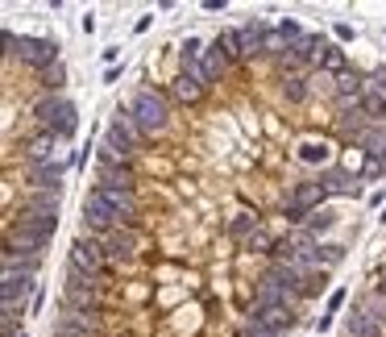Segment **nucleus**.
Instances as JSON below:
<instances>
[{
    "instance_id": "obj_14",
    "label": "nucleus",
    "mask_w": 386,
    "mask_h": 337,
    "mask_svg": "<svg viewBox=\"0 0 386 337\" xmlns=\"http://www.w3.org/2000/svg\"><path fill=\"white\" fill-rule=\"evenodd\" d=\"M361 104H366L370 117H382L386 121V88H382V80H366V84H361Z\"/></svg>"
},
{
    "instance_id": "obj_28",
    "label": "nucleus",
    "mask_w": 386,
    "mask_h": 337,
    "mask_svg": "<svg viewBox=\"0 0 386 337\" xmlns=\"http://www.w3.org/2000/svg\"><path fill=\"white\" fill-rule=\"evenodd\" d=\"M345 304V291H333L328 295V308H324V317H337V308Z\"/></svg>"
},
{
    "instance_id": "obj_13",
    "label": "nucleus",
    "mask_w": 386,
    "mask_h": 337,
    "mask_svg": "<svg viewBox=\"0 0 386 337\" xmlns=\"http://www.w3.org/2000/svg\"><path fill=\"white\" fill-rule=\"evenodd\" d=\"M316 184L324 188V196H353L357 192V179H349L345 171H320Z\"/></svg>"
},
{
    "instance_id": "obj_33",
    "label": "nucleus",
    "mask_w": 386,
    "mask_h": 337,
    "mask_svg": "<svg viewBox=\"0 0 386 337\" xmlns=\"http://www.w3.org/2000/svg\"><path fill=\"white\" fill-rule=\"evenodd\" d=\"M382 225H386V208H382Z\"/></svg>"
},
{
    "instance_id": "obj_23",
    "label": "nucleus",
    "mask_w": 386,
    "mask_h": 337,
    "mask_svg": "<svg viewBox=\"0 0 386 337\" xmlns=\"http://www.w3.org/2000/svg\"><path fill=\"white\" fill-rule=\"evenodd\" d=\"M278 34H283V38H287V42H291V46H295V42H303V38H307V34H303V30H300V21H291V17H283V21H278Z\"/></svg>"
},
{
    "instance_id": "obj_21",
    "label": "nucleus",
    "mask_w": 386,
    "mask_h": 337,
    "mask_svg": "<svg viewBox=\"0 0 386 337\" xmlns=\"http://www.w3.org/2000/svg\"><path fill=\"white\" fill-rule=\"evenodd\" d=\"M229 234H233V238H254V234H262V229H257V217H250V212H241V217H237V221H229Z\"/></svg>"
},
{
    "instance_id": "obj_11",
    "label": "nucleus",
    "mask_w": 386,
    "mask_h": 337,
    "mask_svg": "<svg viewBox=\"0 0 386 337\" xmlns=\"http://www.w3.org/2000/svg\"><path fill=\"white\" fill-rule=\"evenodd\" d=\"M17 225L30 229V234L46 246V241L54 238V229H58V212H30V208H21V221H17Z\"/></svg>"
},
{
    "instance_id": "obj_7",
    "label": "nucleus",
    "mask_w": 386,
    "mask_h": 337,
    "mask_svg": "<svg viewBox=\"0 0 386 337\" xmlns=\"http://www.w3.org/2000/svg\"><path fill=\"white\" fill-rule=\"evenodd\" d=\"M96 158H100V188H125V192H133V167L125 158H117L108 146Z\"/></svg>"
},
{
    "instance_id": "obj_31",
    "label": "nucleus",
    "mask_w": 386,
    "mask_h": 337,
    "mask_svg": "<svg viewBox=\"0 0 386 337\" xmlns=\"http://www.w3.org/2000/svg\"><path fill=\"white\" fill-rule=\"evenodd\" d=\"M337 38H341V42H349V38H353V25H345V21H341V25H337Z\"/></svg>"
},
{
    "instance_id": "obj_1",
    "label": "nucleus",
    "mask_w": 386,
    "mask_h": 337,
    "mask_svg": "<svg viewBox=\"0 0 386 337\" xmlns=\"http://www.w3.org/2000/svg\"><path fill=\"white\" fill-rule=\"evenodd\" d=\"M84 204H87V208H100L117 229H121V225L133 229V225H137V212H141V208H137V200H133V192H125V188H100V184L87 192Z\"/></svg>"
},
{
    "instance_id": "obj_8",
    "label": "nucleus",
    "mask_w": 386,
    "mask_h": 337,
    "mask_svg": "<svg viewBox=\"0 0 386 337\" xmlns=\"http://www.w3.org/2000/svg\"><path fill=\"white\" fill-rule=\"evenodd\" d=\"M320 204H324V188H320L316 179L295 184V192L287 196V212H291L295 221H307L311 212H320Z\"/></svg>"
},
{
    "instance_id": "obj_2",
    "label": "nucleus",
    "mask_w": 386,
    "mask_h": 337,
    "mask_svg": "<svg viewBox=\"0 0 386 337\" xmlns=\"http://www.w3.org/2000/svg\"><path fill=\"white\" fill-rule=\"evenodd\" d=\"M34 113H38L42 134H54L58 142L75 138V129H79V113H75V104H71V100H63V96H46Z\"/></svg>"
},
{
    "instance_id": "obj_3",
    "label": "nucleus",
    "mask_w": 386,
    "mask_h": 337,
    "mask_svg": "<svg viewBox=\"0 0 386 337\" xmlns=\"http://www.w3.org/2000/svg\"><path fill=\"white\" fill-rule=\"evenodd\" d=\"M129 113H133V121L146 129V138L162 134L167 121H171V104H167L162 92H154V88H146V92H137V96L129 100Z\"/></svg>"
},
{
    "instance_id": "obj_24",
    "label": "nucleus",
    "mask_w": 386,
    "mask_h": 337,
    "mask_svg": "<svg viewBox=\"0 0 386 337\" xmlns=\"http://www.w3.org/2000/svg\"><path fill=\"white\" fill-rule=\"evenodd\" d=\"M333 225H337L333 212H311V217H307V229H311V234H324V229H333Z\"/></svg>"
},
{
    "instance_id": "obj_32",
    "label": "nucleus",
    "mask_w": 386,
    "mask_h": 337,
    "mask_svg": "<svg viewBox=\"0 0 386 337\" xmlns=\"http://www.w3.org/2000/svg\"><path fill=\"white\" fill-rule=\"evenodd\" d=\"M4 337H25V333H17V329H4Z\"/></svg>"
},
{
    "instance_id": "obj_22",
    "label": "nucleus",
    "mask_w": 386,
    "mask_h": 337,
    "mask_svg": "<svg viewBox=\"0 0 386 337\" xmlns=\"http://www.w3.org/2000/svg\"><path fill=\"white\" fill-rule=\"evenodd\" d=\"M337 92H341L345 100L353 96V100H361V80H357V75H349V71H345L341 80H337Z\"/></svg>"
},
{
    "instance_id": "obj_30",
    "label": "nucleus",
    "mask_w": 386,
    "mask_h": 337,
    "mask_svg": "<svg viewBox=\"0 0 386 337\" xmlns=\"http://www.w3.org/2000/svg\"><path fill=\"white\" fill-rule=\"evenodd\" d=\"M46 80H50V84L58 88V84H63V67H50V71H46Z\"/></svg>"
},
{
    "instance_id": "obj_27",
    "label": "nucleus",
    "mask_w": 386,
    "mask_h": 337,
    "mask_svg": "<svg viewBox=\"0 0 386 337\" xmlns=\"http://www.w3.org/2000/svg\"><path fill=\"white\" fill-rule=\"evenodd\" d=\"M25 312V304H4V329H17V317Z\"/></svg>"
},
{
    "instance_id": "obj_18",
    "label": "nucleus",
    "mask_w": 386,
    "mask_h": 337,
    "mask_svg": "<svg viewBox=\"0 0 386 337\" xmlns=\"http://www.w3.org/2000/svg\"><path fill=\"white\" fill-rule=\"evenodd\" d=\"M171 92H174V100H183V104H195V100L204 96V84L191 80V75H179V80L171 84Z\"/></svg>"
},
{
    "instance_id": "obj_34",
    "label": "nucleus",
    "mask_w": 386,
    "mask_h": 337,
    "mask_svg": "<svg viewBox=\"0 0 386 337\" xmlns=\"http://www.w3.org/2000/svg\"><path fill=\"white\" fill-rule=\"evenodd\" d=\"M382 88H386V80H382Z\"/></svg>"
},
{
    "instance_id": "obj_17",
    "label": "nucleus",
    "mask_w": 386,
    "mask_h": 337,
    "mask_svg": "<svg viewBox=\"0 0 386 337\" xmlns=\"http://www.w3.org/2000/svg\"><path fill=\"white\" fill-rule=\"evenodd\" d=\"M200 67H204V80H208V84H216V80L224 75V67H229V58H224V50H220V46H216V42H212V50H208V54L200 58Z\"/></svg>"
},
{
    "instance_id": "obj_25",
    "label": "nucleus",
    "mask_w": 386,
    "mask_h": 337,
    "mask_svg": "<svg viewBox=\"0 0 386 337\" xmlns=\"http://www.w3.org/2000/svg\"><path fill=\"white\" fill-rule=\"evenodd\" d=\"M237 337H283V333H274V329H266V325H257V321H245V325L237 329Z\"/></svg>"
},
{
    "instance_id": "obj_16",
    "label": "nucleus",
    "mask_w": 386,
    "mask_h": 337,
    "mask_svg": "<svg viewBox=\"0 0 386 337\" xmlns=\"http://www.w3.org/2000/svg\"><path fill=\"white\" fill-rule=\"evenodd\" d=\"M349 337H382V321L370 317L366 308H353V317H349Z\"/></svg>"
},
{
    "instance_id": "obj_19",
    "label": "nucleus",
    "mask_w": 386,
    "mask_h": 337,
    "mask_svg": "<svg viewBox=\"0 0 386 337\" xmlns=\"http://www.w3.org/2000/svg\"><path fill=\"white\" fill-rule=\"evenodd\" d=\"M345 67H349V58H345L341 46H328V50H324V63H320V71H328V75H337V80H341Z\"/></svg>"
},
{
    "instance_id": "obj_5",
    "label": "nucleus",
    "mask_w": 386,
    "mask_h": 337,
    "mask_svg": "<svg viewBox=\"0 0 386 337\" xmlns=\"http://www.w3.org/2000/svg\"><path fill=\"white\" fill-rule=\"evenodd\" d=\"M4 46H8V54L13 58H25V63H34V67H42V71H50V67H58V42H38V38H17L13 30L4 34Z\"/></svg>"
},
{
    "instance_id": "obj_10",
    "label": "nucleus",
    "mask_w": 386,
    "mask_h": 337,
    "mask_svg": "<svg viewBox=\"0 0 386 337\" xmlns=\"http://www.w3.org/2000/svg\"><path fill=\"white\" fill-rule=\"evenodd\" d=\"M250 321L266 325V329H274V333H287V329L295 325V308H278V304H254Z\"/></svg>"
},
{
    "instance_id": "obj_29",
    "label": "nucleus",
    "mask_w": 386,
    "mask_h": 337,
    "mask_svg": "<svg viewBox=\"0 0 386 337\" xmlns=\"http://www.w3.org/2000/svg\"><path fill=\"white\" fill-rule=\"evenodd\" d=\"M287 96H291V100L303 96V80H287Z\"/></svg>"
},
{
    "instance_id": "obj_26",
    "label": "nucleus",
    "mask_w": 386,
    "mask_h": 337,
    "mask_svg": "<svg viewBox=\"0 0 386 337\" xmlns=\"http://www.w3.org/2000/svg\"><path fill=\"white\" fill-rule=\"evenodd\" d=\"M361 146H366L374 158H382V154H386V134H366V138H361Z\"/></svg>"
},
{
    "instance_id": "obj_15",
    "label": "nucleus",
    "mask_w": 386,
    "mask_h": 337,
    "mask_svg": "<svg viewBox=\"0 0 386 337\" xmlns=\"http://www.w3.org/2000/svg\"><path fill=\"white\" fill-rule=\"evenodd\" d=\"M25 150H30V163H34V167H38V163H54V158H63V154H58V138H54V134H38V138L25 146Z\"/></svg>"
},
{
    "instance_id": "obj_6",
    "label": "nucleus",
    "mask_w": 386,
    "mask_h": 337,
    "mask_svg": "<svg viewBox=\"0 0 386 337\" xmlns=\"http://www.w3.org/2000/svg\"><path fill=\"white\" fill-rule=\"evenodd\" d=\"M71 271H79V275H87V279H96V275L104 271V246L79 234V238L71 241Z\"/></svg>"
},
{
    "instance_id": "obj_20",
    "label": "nucleus",
    "mask_w": 386,
    "mask_h": 337,
    "mask_svg": "<svg viewBox=\"0 0 386 337\" xmlns=\"http://www.w3.org/2000/svg\"><path fill=\"white\" fill-rule=\"evenodd\" d=\"M216 46L224 50V58L233 63V58H245V50H241V34L237 30H224L220 38H216Z\"/></svg>"
},
{
    "instance_id": "obj_4",
    "label": "nucleus",
    "mask_w": 386,
    "mask_h": 337,
    "mask_svg": "<svg viewBox=\"0 0 386 337\" xmlns=\"http://www.w3.org/2000/svg\"><path fill=\"white\" fill-rule=\"evenodd\" d=\"M141 142H146V129H141V125H137V121H133V113H117V117H112V121H108V134H104V146H108V150H112V154H117V158H133V154H137V150H141Z\"/></svg>"
},
{
    "instance_id": "obj_9",
    "label": "nucleus",
    "mask_w": 386,
    "mask_h": 337,
    "mask_svg": "<svg viewBox=\"0 0 386 337\" xmlns=\"http://www.w3.org/2000/svg\"><path fill=\"white\" fill-rule=\"evenodd\" d=\"M34 279H38V271H30V267H4V284H0L4 304H25V295L34 291Z\"/></svg>"
},
{
    "instance_id": "obj_12",
    "label": "nucleus",
    "mask_w": 386,
    "mask_h": 337,
    "mask_svg": "<svg viewBox=\"0 0 386 337\" xmlns=\"http://www.w3.org/2000/svg\"><path fill=\"white\" fill-rule=\"evenodd\" d=\"M104 254H112V258H133V254H137V234H133V229H112V234L104 238Z\"/></svg>"
}]
</instances>
